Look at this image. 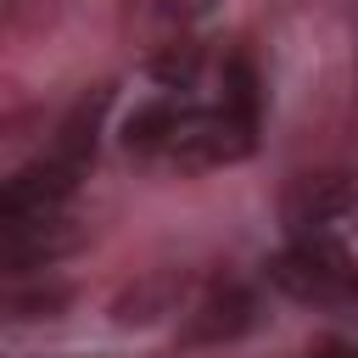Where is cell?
<instances>
[{"mask_svg":"<svg viewBox=\"0 0 358 358\" xmlns=\"http://www.w3.org/2000/svg\"><path fill=\"white\" fill-rule=\"evenodd\" d=\"M302 358H358V352H352L347 341H319V347H308Z\"/></svg>","mask_w":358,"mask_h":358,"instance_id":"obj_6","label":"cell"},{"mask_svg":"<svg viewBox=\"0 0 358 358\" xmlns=\"http://www.w3.org/2000/svg\"><path fill=\"white\" fill-rule=\"evenodd\" d=\"M224 0H140V34L151 39V50L179 45V39H201V28L218 17Z\"/></svg>","mask_w":358,"mask_h":358,"instance_id":"obj_4","label":"cell"},{"mask_svg":"<svg viewBox=\"0 0 358 358\" xmlns=\"http://www.w3.org/2000/svg\"><path fill=\"white\" fill-rule=\"evenodd\" d=\"M280 218H285V235H313V241L358 235V173L347 168L296 173L280 196Z\"/></svg>","mask_w":358,"mask_h":358,"instance_id":"obj_3","label":"cell"},{"mask_svg":"<svg viewBox=\"0 0 358 358\" xmlns=\"http://www.w3.org/2000/svg\"><path fill=\"white\" fill-rule=\"evenodd\" d=\"M201 313H207V319L196 324V336H235V330L246 324V296H241V291H218Z\"/></svg>","mask_w":358,"mask_h":358,"instance_id":"obj_5","label":"cell"},{"mask_svg":"<svg viewBox=\"0 0 358 358\" xmlns=\"http://www.w3.org/2000/svg\"><path fill=\"white\" fill-rule=\"evenodd\" d=\"M257 140V73L218 56L201 90H157L123 123V145L162 168H224Z\"/></svg>","mask_w":358,"mask_h":358,"instance_id":"obj_1","label":"cell"},{"mask_svg":"<svg viewBox=\"0 0 358 358\" xmlns=\"http://www.w3.org/2000/svg\"><path fill=\"white\" fill-rule=\"evenodd\" d=\"M268 280H274V291H285L291 302H308V308H347V302H358V263H352L347 241L291 235L268 257Z\"/></svg>","mask_w":358,"mask_h":358,"instance_id":"obj_2","label":"cell"}]
</instances>
